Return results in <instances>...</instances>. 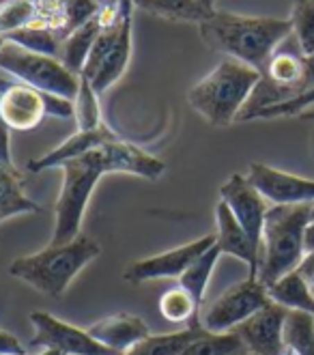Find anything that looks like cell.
Here are the masks:
<instances>
[{"label": "cell", "instance_id": "cell-1", "mask_svg": "<svg viewBox=\"0 0 314 355\" xmlns=\"http://www.w3.org/2000/svg\"><path fill=\"white\" fill-rule=\"evenodd\" d=\"M200 39L216 52L265 71V65L293 33L290 19L269 15H241L213 9L198 24Z\"/></svg>", "mask_w": 314, "mask_h": 355}, {"label": "cell", "instance_id": "cell-2", "mask_svg": "<svg viewBox=\"0 0 314 355\" xmlns=\"http://www.w3.org/2000/svg\"><path fill=\"white\" fill-rule=\"evenodd\" d=\"M261 78L263 73L259 69L226 56L216 69L209 71L190 89L187 103L209 125L226 128L239 121Z\"/></svg>", "mask_w": 314, "mask_h": 355}, {"label": "cell", "instance_id": "cell-3", "mask_svg": "<svg viewBox=\"0 0 314 355\" xmlns=\"http://www.w3.org/2000/svg\"><path fill=\"white\" fill-rule=\"evenodd\" d=\"M101 254V245L80 233L69 243L50 245L35 254L19 257L9 265V274L26 282L41 295L60 297L87 265Z\"/></svg>", "mask_w": 314, "mask_h": 355}, {"label": "cell", "instance_id": "cell-4", "mask_svg": "<svg viewBox=\"0 0 314 355\" xmlns=\"http://www.w3.org/2000/svg\"><path fill=\"white\" fill-rule=\"evenodd\" d=\"M312 220V205H271L261 237L259 280L269 288L306 257V228Z\"/></svg>", "mask_w": 314, "mask_h": 355}, {"label": "cell", "instance_id": "cell-5", "mask_svg": "<svg viewBox=\"0 0 314 355\" xmlns=\"http://www.w3.org/2000/svg\"><path fill=\"white\" fill-rule=\"evenodd\" d=\"M62 168V185L54 205V228L50 245L69 243L82 231V220L87 216L91 196L103 175H108L106 162L97 149L91 153L69 159L60 166Z\"/></svg>", "mask_w": 314, "mask_h": 355}, {"label": "cell", "instance_id": "cell-6", "mask_svg": "<svg viewBox=\"0 0 314 355\" xmlns=\"http://www.w3.org/2000/svg\"><path fill=\"white\" fill-rule=\"evenodd\" d=\"M0 69L11 78H17L22 85L71 101L80 89V76L69 71L58 58L28 52L7 39L0 50Z\"/></svg>", "mask_w": 314, "mask_h": 355}, {"label": "cell", "instance_id": "cell-7", "mask_svg": "<svg viewBox=\"0 0 314 355\" xmlns=\"http://www.w3.org/2000/svg\"><path fill=\"white\" fill-rule=\"evenodd\" d=\"M134 50V19H121L112 26H101V33L89 54L82 78L97 95L112 89L130 65Z\"/></svg>", "mask_w": 314, "mask_h": 355}, {"label": "cell", "instance_id": "cell-8", "mask_svg": "<svg viewBox=\"0 0 314 355\" xmlns=\"http://www.w3.org/2000/svg\"><path fill=\"white\" fill-rule=\"evenodd\" d=\"M0 112L11 132H30L46 116L73 119V101L11 82L0 85Z\"/></svg>", "mask_w": 314, "mask_h": 355}, {"label": "cell", "instance_id": "cell-9", "mask_svg": "<svg viewBox=\"0 0 314 355\" xmlns=\"http://www.w3.org/2000/svg\"><path fill=\"white\" fill-rule=\"evenodd\" d=\"M269 304L271 300L267 286L259 278L245 276L241 282L222 291L211 304L200 310L198 325L211 334L235 331L241 323L254 317L259 310H263Z\"/></svg>", "mask_w": 314, "mask_h": 355}, {"label": "cell", "instance_id": "cell-10", "mask_svg": "<svg viewBox=\"0 0 314 355\" xmlns=\"http://www.w3.org/2000/svg\"><path fill=\"white\" fill-rule=\"evenodd\" d=\"M33 325V347L52 349L60 355H121L112 351L110 347L101 345L97 338H93L89 329H80L67 321H62L50 312H33L30 315Z\"/></svg>", "mask_w": 314, "mask_h": 355}, {"label": "cell", "instance_id": "cell-11", "mask_svg": "<svg viewBox=\"0 0 314 355\" xmlns=\"http://www.w3.org/2000/svg\"><path fill=\"white\" fill-rule=\"evenodd\" d=\"M216 235H204L194 241H187L173 250H166L162 254H153L146 259H138L128 265L123 274V280L130 284H142L151 280H166V278H181L190 265L202 257L211 245H216Z\"/></svg>", "mask_w": 314, "mask_h": 355}, {"label": "cell", "instance_id": "cell-12", "mask_svg": "<svg viewBox=\"0 0 314 355\" xmlns=\"http://www.w3.org/2000/svg\"><path fill=\"white\" fill-rule=\"evenodd\" d=\"M220 198L222 202L228 205V209L233 211L237 222L245 228L250 239L261 250L263 224H265V216L269 211V207H267V198L256 190V185L247 179V175L235 173L222 183Z\"/></svg>", "mask_w": 314, "mask_h": 355}, {"label": "cell", "instance_id": "cell-13", "mask_svg": "<svg viewBox=\"0 0 314 355\" xmlns=\"http://www.w3.org/2000/svg\"><path fill=\"white\" fill-rule=\"evenodd\" d=\"M247 179L271 205H314V179H306L274 166L252 162Z\"/></svg>", "mask_w": 314, "mask_h": 355}, {"label": "cell", "instance_id": "cell-14", "mask_svg": "<svg viewBox=\"0 0 314 355\" xmlns=\"http://www.w3.org/2000/svg\"><path fill=\"white\" fill-rule=\"evenodd\" d=\"M288 310L271 302L235 331L245 343L250 355H284V323Z\"/></svg>", "mask_w": 314, "mask_h": 355}, {"label": "cell", "instance_id": "cell-15", "mask_svg": "<svg viewBox=\"0 0 314 355\" xmlns=\"http://www.w3.org/2000/svg\"><path fill=\"white\" fill-rule=\"evenodd\" d=\"M99 151L103 155V162H106L108 175L119 173V175H134L146 181H157L166 173V164L159 157L142 151L140 147L123 138L101 144Z\"/></svg>", "mask_w": 314, "mask_h": 355}, {"label": "cell", "instance_id": "cell-16", "mask_svg": "<svg viewBox=\"0 0 314 355\" xmlns=\"http://www.w3.org/2000/svg\"><path fill=\"white\" fill-rule=\"evenodd\" d=\"M216 222H218V245L222 254H228L241 261L247 267L250 278H259V263H261V250L250 239L245 228L237 222L233 211L226 202H218L216 207Z\"/></svg>", "mask_w": 314, "mask_h": 355}, {"label": "cell", "instance_id": "cell-17", "mask_svg": "<svg viewBox=\"0 0 314 355\" xmlns=\"http://www.w3.org/2000/svg\"><path fill=\"white\" fill-rule=\"evenodd\" d=\"M89 334L101 345H106L112 351L125 355L149 338L151 329L144 323L142 317L130 315V312H119V315H112V317H106L93 323L89 327Z\"/></svg>", "mask_w": 314, "mask_h": 355}, {"label": "cell", "instance_id": "cell-18", "mask_svg": "<svg viewBox=\"0 0 314 355\" xmlns=\"http://www.w3.org/2000/svg\"><path fill=\"white\" fill-rule=\"evenodd\" d=\"M116 138H121V136H116V132H112L108 125H99V128H95V130H78L71 138L60 142L58 147L52 149L50 153L28 162V171L30 173H44L48 168H60L65 162L87 155L93 149L101 147V144L116 140Z\"/></svg>", "mask_w": 314, "mask_h": 355}, {"label": "cell", "instance_id": "cell-19", "mask_svg": "<svg viewBox=\"0 0 314 355\" xmlns=\"http://www.w3.org/2000/svg\"><path fill=\"white\" fill-rule=\"evenodd\" d=\"M99 33H101V22H99V17L95 15L89 24L80 26L78 31H73L71 35L65 37V41H62V46H60V52H58V60L69 71L80 76L82 69H85V65H87L89 54H91V50L95 46Z\"/></svg>", "mask_w": 314, "mask_h": 355}, {"label": "cell", "instance_id": "cell-20", "mask_svg": "<svg viewBox=\"0 0 314 355\" xmlns=\"http://www.w3.org/2000/svg\"><path fill=\"white\" fill-rule=\"evenodd\" d=\"M269 300L286 308V310H297V312H308L314 317V291L312 286L297 274L290 271L284 278H280L276 284H271L269 288Z\"/></svg>", "mask_w": 314, "mask_h": 355}, {"label": "cell", "instance_id": "cell-21", "mask_svg": "<svg viewBox=\"0 0 314 355\" xmlns=\"http://www.w3.org/2000/svg\"><path fill=\"white\" fill-rule=\"evenodd\" d=\"M136 9L173 22L200 24L213 9H207L200 0H136Z\"/></svg>", "mask_w": 314, "mask_h": 355}, {"label": "cell", "instance_id": "cell-22", "mask_svg": "<svg viewBox=\"0 0 314 355\" xmlns=\"http://www.w3.org/2000/svg\"><path fill=\"white\" fill-rule=\"evenodd\" d=\"M7 41H11V44L24 48L28 52L46 54V56H54V58H58V52H60V46H62L60 33L50 24L39 22V19L33 24H28V26H24V28L11 33L7 37Z\"/></svg>", "mask_w": 314, "mask_h": 355}, {"label": "cell", "instance_id": "cell-23", "mask_svg": "<svg viewBox=\"0 0 314 355\" xmlns=\"http://www.w3.org/2000/svg\"><path fill=\"white\" fill-rule=\"evenodd\" d=\"M220 259H222V250H220V245L216 241V245H211L202 257H198L190 265V269H187L185 274L179 278V286L185 288L187 293H190L200 306L204 302L207 288H209V280H211V276H213V271H216Z\"/></svg>", "mask_w": 314, "mask_h": 355}, {"label": "cell", "instance_id": "cell-24", "mask_svg": "<svg viewBox=\"0 0 314 355\" xmlns=\"http://www.w3.org/2000/svg\"><path fill=\"white\" fill-rule=\"evenodd\" d=\"M159 315L171 323H179L185 327H200V304L181 286L168 288L159 297Z\"/></svg>", "mask_w": 314, "mask_h": 355}, {"label": "cell", "instance_id": "cell-25", "mask_svg": "<svg viewBox=\"0 0 314 355\" xmlns=\"http://www.w3.org/2000/svg\"><path fill=\"white\" fill-rule=\"evenodd\" d=\"M202 327H183L179 331L168 334H151L144 343H140L132 355H181L187 347H190L198 336Z\"/></svg>", "mask_w": 314, "mask_h": 355}, {"label": "cell", "instance_id": "cell-26", "mask_svg": "<svg viewBox=\"0 0 314 355\" xmlns=\"http://www.w3.org/2000/svg\"><path fill=\"white\" fill-rule=\"evenodd\" d=\"M284 347L290 355H314V317L288 310L284 323Z\"/></svg>", "mask_w": 314, "mask_h": 355}, {"label": "cell", "instance_id": "cell-27", "mask_svg": "<svg viewBox=\"0 0 314 355\" xmlns=\"http://www.w3.org/2000/svg\"><path fill=\"white\" fill-rule=\"evenodd\" d=\"M181 355H250V351L237 331L211 334L202 329L200 336Z\"/></svg>", "mask_w": 314, "mask_h": 355}, {"label": "cell", "instance_id": "cell-28", "mask_svg": "<svg viewBox=\"0 0 314 355\" xmlns=\"http://www.w3.org/2000/svg\"><path fill=\"white\" fill-rule=\"evenodd\" d=\"M0 205L7 207L13 216H35L41 211V207L24 194L15 168H9L5 164H0Z\"/></svg>", "mask_w": 314, "mask_h": 355}, {"label": "cell", "instance_id": "cell-29", "mask_svg": "<svg viewBox=\"0 0 314 355\" xmlns=\"http://www.w3.org/2000/svg\"><path fill=\"white\" fill-rule=\"evenodd\" d=\"M290 26L297 50L304 58L314 54V0H293Z\"/></svg>", "mask_w": 314, "mask_h": 355}, {"label": "cell", "instance_id": "cell-30", "mask_svg": "<svg viewBox=\"0 0 314 355\" xmlns=\"http://www.w3.org/2000/svg\"><path fill=\"white\" fill-rule=\"evenodd\" d=\"M73 119H76L78 130H95L99 125H103L99 95L93 91V87L82 76H80L78 95L73 99Z\"/></svg>", "mask_w": 314, "mask_h": 355}, {"label": "cell", "instance_id": "cell-31", "mask_svg": "<svg viewBox=\"0 0 314 355\" xmlns=\"http://www.w3.org/2000/svg\"><path fill=\"white\" fill-rule=\"evenodd\" d=\"M37 22L35 0H0V37Z\"/></svg>", "mask_w": 314, "mask_h": 355}, {"label": "cell", "instance_id": "cell-32", "mask_svg": "<svg viewBox=\"0 0 314 355\" xmlns=\"http://www.w3.org/2000/svg\"><path fill=\"white\" fill-rule=\"evenodd\" d=\"M99 5L95 0H67L65 5V15H62V24L58 28L62 41H65L67 35H71L73 31H78L80 26L89 24L91 19L99 13Z\"/></svg>", "mask_w": 314, "mask_h": 355}, {"label": "cell", "instance_id": "cell-33", "mask_svg": "<svg viewBox=\"0 0 314 355\" xmlns=\"http://www.w3.org/2000/svg\"><path fill=\"white\" fill-rule=\"evenodd\" d=\"M314 106V87L310 91H306L304 95L299 97H293L288 101H282V103H276V106H269V108H263L259 110L252 121L256 119H280V116H299L306 108Z\"/></svg>", "mask_w": 314, "mask_h": 355}, {"label": "cell", "instance_id": "cell-34", "mask_svg": "<svg viewBox=\"0 0 314 355\" xmlns=\"http://www.w3.org/2000/svg\"><path fill=\"white\" fill-rule=\"evenodd\" d=\"M0 164L13 168V159H11V130L9 125L3 119V112H0Z\"/></svg>", "mask_w": 314, "mask_h": 355}, {"label": "cell", "instance_id": "cell-35", "mask_svg": "<svg viewBox=\"0 0 314 355\" xmlns=\"http://www.w3.org/2000/svg\"><path fill=\"white\" fill-rule=\"evenodd\" d=\"M0 355H26V349L11 331L0 329Z\"/></svg>", "mask_w": 314, "mask_h": 355}, {"label": "cell", "instance_id": "cell-36", "mask_svg": "<svg viewBox=\"0 0 314 355\" xmlns=\"http://www.w3.org/2000/svg\"><path fill=\"white\" fill-rule=\"evenodd\" d=\"M297 274L312 286L314 291V252H306V257L302 259L299 267H297Z\"/></svg>", "mask_w": 314, "mask_h": 355}, {"label": "cell", "instance_id": "cell-37", "mask_svg": "<svg viewBox=\"0 0 314 355\" xmlns=\"http://www.w3.org/2000/svg\"><path fill=\"white\" fill-rule=\"evenodd\" d=\"M116 7L123 19H134V11H136V0H116Z\"/></svg>", "mask_w": 314, "mask_h": 355}, {"label": "cell", "instance_id": "cell-38", "mask_svg": "<svg viewBox=\"0 0 314 355\" xmlns=\"http://www.w3.org/2000/svg\"><path fill=\"white\" fill-rule=\"evenodd\" d=\"M304 245H306V252H314V218L310 220V224H308V228H306Z\"/></svg>", "mask_w": 314, "mask_h": 355}, {"label": "cell", "instance_id": "cell-39", "mask_svg": "<svg viewBox=\"0 0 314 355\" xmlns=\"http://www.w3.org/2000/svg\"><path fill=\"white\" fill-rule=\"evenodd\" d=\"M306 60V67H308V78H310V89L314 87V54L304 58Z\"/></svg>", "mask_w": 314, "mask_h": 355}, {"label": "cell", "instance_id": "cell-40", "mask_svg": "<svg viewBox=\"0 0 314 355\" xmlns=\"http://www.w3.org/2000/svg\"><path fill=\"white\" fill-rule=\"evenodd\" d=\"M297 119H302V121H314V106H310V108H306Z\"/></svg>", "mask_w": 314, "mask_h": 355}, {"label": "cell", "instance_id": "cell-41", "mask_svg": "<svg viewBox=\"0 0 314 355\" xmlns=\"http://www.w3.org/2000/svg\"><path fill=\"white\" fill-rule=\"evenodd\" d=\"M9 218H15L11 211H9V209L7 207H3V205H0V222H5V220H9Z\"/></svg>", "mask_w": 314, "mask_h": 355}, {"label": "cell", "instance_id": "cell-42", "mask_svg": "<svg viewBox=\"0 0 314 355\" xmlns=\"http://www.w3.org/2000/svg\"><path fill=\"white\" fill-rule=\"evenodd\" d=\"M200 3L207 7V9H218L216 5H218V0H200Z\"/></svg>", "mask_w": 314, "mask_h": 355}, {"label": "cell", "instance_id": "cell-43", "mask_svg": "<svg viewBox=\"0 0 314 355\" xmlns=\"http://www.w3.org/2000/svg\"><path fill=\"white\" fill-rule=\"evenodd\" d=\"M95 3H97L99 7H106V5H112V3H116V0H95Z\"/></svg>", "mask_w": 314, "mask_h": 355}, {"label": "cell", "instance_id": "cell-44", "mask_svg": "<svg viewBox=\"0 0 314 355\" xmlns=\"http://www.w3.org/2000/svg\"><path fill=\"white\" fill-rule=\"evenodd\" d=\"M39 355H60V353L58 351H52V349H44Z\"/></svg>", "mask_w": 314, "mask_h": 355}, {"label": "cell", "instance_id": "cell-45", "mask_svg": "<svg viewBox=\"0 0 314 355\" xmlns=\"http://www.w3.org/2000/svg\"><path fill=\"white\" fill-rule=\"evenodd\" d=\"M3 46H5V37H0V50H3Z\"/></svg>", "mask_w": 314, "mask_h": 355}, {"label": "cell", "instance_id": "cell-46", "mask_svg": "<svg viewBox=\"0 0 314 355\" xmlns=\"http://www.w3.org/2000/svg\"><path fill=\"white\" fill-rule=\"evenodd\" d=\"M312 218H314V205H312Z\"/></svg>", "mask_w": 314, "mask_h": 355}, {"label": "cell", "instance_id": "cell-47", "mask_svg": "<svg viewBox=\"0 0 314 355\" xmlns=\"http://www.w3.org/2000/svg\"><path fill=\"white\" fill-rule=\"evenodd\" d=\"M284 355H290V353H288V351H286V353H284Z\"/></svg>", "mask_w": 314, "mask_h": 355}, {"label": "cell", "instance_id": "cell-48", "mask_svg": "<svg viewBox=\"0 0 314 355\" xmlns=\"http://www.w3.org/2000/svg\"><path fill=\"white\" fill-rule=\"evenodd\" d=\"M125 355H132V353H125Z\"/></svg>", "mask_w": 314, "mask_h": 355}, {"label": "cell", "instance_id": "cell-49", "mask_svg": "<svg viewBox=\"0 0 314 355\" xmlns=\"http://www.w3.org/2000/svg\"><path fill=\"white\" fill-rule=\"evenodd\" d=\"M65 3H67V0H65Z\"/></svg>", "mask_w": 314, "mask_h": 355}]
</instances>
